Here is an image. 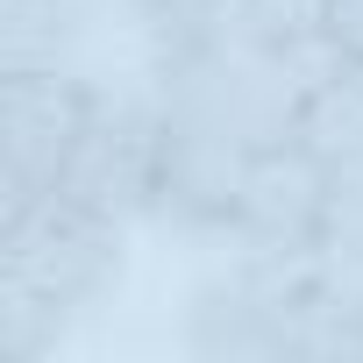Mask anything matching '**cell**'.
Listing matches in <instances>:
<instances>
[{
  "mask_svg": "<svg viewBox=\"0 0 363 363\" xmlns=\"http://www.w3.org/2000/svg\"><path fill=\"white\" fill-rule=\"evenodd\" d=\"M128 228L43 200L0 221V363L50 356L121 278Z\"/></svg>",
  "mask_w": 363,
  "mask_h": 363,
  "instance_id": "1",
  "label": "cell"
},
{
  "mask_svg": "<svg viewBox=\"0 0 363 363\" xmlns=\"http://www.w3.org/2000/svg\"><path fill=\"white\" fill-rule=\"evenodd\" d=\"M320 43L342 57H363V0H328L320 8Z\"/></svg>",
  "mask_w": 363,
  "mask_h": 363,
  "instance_id": "11",
  "label": "cell"
},
{
  "mask_svg": "<svg viewBox=\"0 0 363 363\" xmlns=\"http://www.w3.org/2000/svg\"><path fill=\"white\" fill-rule=\"evenodd\" d=\"M79 0H0V72L15 65H72Z\"/></svg>",
  "mask_w": 363,
  "mask_h": 363,
  "instance_id": "8",
  "label": "cell"
},
{
  "mask_svg": "<svg viewBox=\"0 0 363 363\" xmlns=\"http://www.w3.org/2000/svg\"><path fill=\"white\" fill-rule=\"evenodd\" d=\"M313 271L342 292L363 299V164H342L335 171V193H328V228H320V250H313Z\"/></svg>",
  "mask_w": 363,
  "mask_h": 363,
  "instance_id": "9",
  "label": "cell"
},
{
  "mask_svg": "<svg viewBox=\"0 0 363 363\" xmlns=\"http://www.w3.org/2000/svg\"><path fill=\"white\" fill-rule=\"evenodd\" d=\"M57 200L93 214V221H150L157 214V100H128V93H100L65 178Z\"/></svg>",
  "mask_w": 363,
  "mask_h": 363,
  "instance_id": "4",
  "label": "cell"
},
{
  "mask_svg": "<svg viewBox=\"0 0 363 363\" xmlns=\"http://www.w3.org/2000/svg\"><path fill=\"white\" fill-rule=\"evenodd\" d=\"M328 193H335V164L313 143H299V135L264 143L242 171V193H235L221 242L271 250V257H313L320 228H328Z\"/></svg>",
  "mask_w": 363,
  "mask_h": 363,
  "instance_id": "6",
  "label": "cell"
},
{
  "mask_svg": "<svg viewBox=\"0 0 363 363\" xmlns=\"http://www.w3.org/2000/svg\"><path fill=\"white\" fill-rule=\"evenodd\" d=\"M100 107V86L79 65H15L0 72V221L57 200V178Z\"/></svg>",
  "mask_w": 363,
  "mask_h": 363,
  "instance_id": "3",
  "label": "cell"
},
{
  "mask_svg": "<svg viewBox=\"0 0 363 363\" xmlns=\"http://www.w3.org/2000/svg\"><path fill=\"white\" fill-rule=\"evenodd\" d=\"M299 143H313L335 171L363 164V57H342V50L313 57V79L299 100Z\"/></svg>",
  "mask_w": 363,
  "mask_h": 363,
  "instance_id": "7",
  "label": "cell"
},
{
  "mask_svg": "<svg viewBox=\"0 0 363 363\" xmlns=\"http://www.w3.org/2000/svg\"><path fill=\"white\" fill-rule=\"evenodd\" d=\"M250 157H257L250 135L157 100V214L150 221H164L178 235H228Z\"/></svg>",
  "mask_w": 363,
  "mask_h": 363,
  "instance_id": "5",
  "label": "cell"
},
{
  "mask_svg": "<svg viewBox=\"0 0 363 363\" xmlns=\"http://www.w3.org/2000/svg\"><path fill=\"white\" fill-rule=\"evenodd\" d=\"M313 257L235 250L186 306V356L200 363H306Z\"/></svg>",
  "mask_w": 363,
  "mask_h": 363,
  "instance_id": "2",
  "label": "cell"
},
{
  "mask_svg": "<svg viewBox=\"0 0 363 363\" xmlns=\"http://www.w3.org/2000/svg\"><path fill=\"white\" fill-rule=\"evenodd\" d=\"M121 8L143 22V36L157 43V57H171V50H200V43H214L228 0H121Z\"/></svg>",
  "mask_w": 363,
  "mask_h": 363,
  "instance_id": "10",
  "label": "cell"
}]
</instances>
